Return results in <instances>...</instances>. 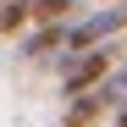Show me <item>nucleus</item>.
Instances as JSON below:
<instances>
[{
    "label": "nucleus",
    "instance_id": "1",
    "mask_svg": "<svg viewBox=\"0 0 127 127\" xmlns=\"http://www.w3.org/2000/svg\"><path fill=\"white\" fill-rule=\"evenodd\" d=\"M66 61H61V94H89V89H99V83H111V66H116V55H122V44L116 39H105V44H94V50H61Z\"/></svg>",
    "mask_w": 127,
    "mask_h": 127
},
{
    "label": "nucleus",
    "instance_id": "2",
    "mask_svg": "<svg viewBox=\"0 0 127 127\" xmlns=\"http://www.w3.org/2000/svg\"><path fill=\"white\" fill-rule=\"evenodd\" d=\"M127 33V0H111V6H99L94 17H77L72 33H66V50H94L105 44V39Z\"/></svg>",
    "mask_w": 127,
    "mask_h": 127
},
{
    "label": "nucleus",
    "instance_id": "3",
    "mask_svg": "<svg viewBox=\"0 0 127 127\" xmlns=\"http://www.w3.org/2000/svg\"><path fill=\"white\" fill-rule=\"evenodd\" d=\"M105 111H111V89H89V94H72V105H66V127H94Z\"/></svg>",
    "mask_w": 127,
    "mask_h": 127
},
{
    "label": "nucleus",
    "instance_id": "4",
    "mask_svg": "<svg viewBox=\"0 0 127 127\" xmlns=\"http://www.w3.org/2000/svg\"><path fill=\"white\" fill-rule=\"evenodd\" d=\"M66 33H72V22H44L33 39H28V61H39V55H50V50H66Z\"/></svg>",
    "mask_w": 127,
    "mask_h": 127
},
{
    "label": "nucleus",
    "instance_id": "5",
    "mask_svg": "<svg viewBox=\"0 0 127 127\" xmlns=\"http://www.w3.org/2000/svg\"><path fill=\"white\" fill-rule=\"evenodd\" d=\"M28 22H33V6H28V0H6V6H0V33H6V39L22 33Z\"/></svg>",
    "mask_w": 127,
    "mask_h": 127
},
{
    "label": "nucleus",
    "instance_id": "6",
    "mask_svg": "<svg viewBox=\"0 0 127 127\" xmlns=\"http://www.w3.org/2000/svg\"><path fill=\"white\" fill-rule=\"evenodd\" d=\"M33 6V22L44 28V22H72V6L77 0H28Z\"/></svg>",
    "mask_w": 127,
    "mask_h": 127
},
{
    "label": "nucleus",
    "instance_id": "7",
    "mask_svg": "<svg viewBox=\"0 0 127 127\" xmlns=\"http://www.w3.org/2000/svg\"><path fill=\"white\" fill-rule=\"evenodd\" d=\"M116 127H127V111H122V116H116Z\"/></svg>",
    "mask_w": 127,
    "mask_h": 127
},
{
    "label": "nucleus",
    "instance_id": "8",
    "mask_svg": "<svg viewBox=\"0 0 127 127\" xmlns=\"http://www.w3.org/2000/svg\"><path fill=\"white\" fill-rule=\"evenodd\" d=\"M99 6H111V0H99Z\"/></svg>",
    "mask_w": 127,
    "mask_h": 127
}]
</instances>
